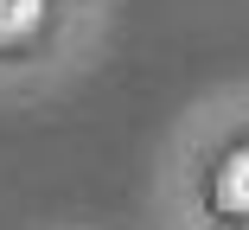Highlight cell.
<instances>
[{
  "label": "cell",
  "instance_id": "1",
  "mask_svg": "<svg viewBox=\"0 0 249 230\" xmlns=\"http://www.w3.org/2000/svg\"><path fill=\"white\" fill-rule=\"evenodd\" d=\"M58 0H0V52H19V45H32L45 32V19H52Z\"/></svg>",
  "mask_w": 249,
  "mask_h": 230
},
{
  "label": "cell",
  "instance_id": "2",
  "mask_svg": "<svg viewBox=\"0 0 249 230\" xmlns=\"http://www.w3.org/2000/svg\"><path fill=\"white\" fill-rule=\"evenodd\" d=\"M211 198H217L224 211H249V147H243V154H230V160L217 166Z\"/></svg>",
  "mask_w": 249,
  "mask_h": 230
}]
</instances>
